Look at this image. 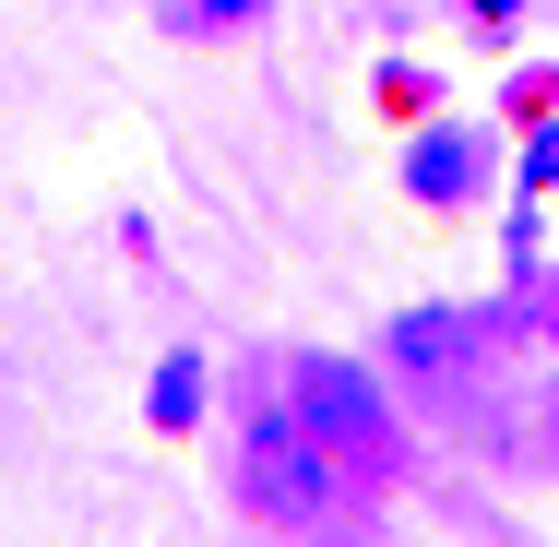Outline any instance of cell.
I'll return each instance as SVG.
<instances>
[{
    "label": "cell",
    "mask_w": 559,
    "mask_h": 547,
    "mask_svg": "<svg viewBox=\"0 0 559 547\" xmlns=\"http://www.w3.org/2000/svg\"><path fill=\"white\" fill-rule=\"evenodd\" d=\"M298 405H310L334 440H369V429H381V393H369L357 369H298Z\"/></svg>",
    "instance_id": "obj_1"
},
{
    "label": "cell",
    "mask_w": 559,
    "mask_h": 547,
    "mask_svg": "<svg viewBox=\"0 0 559 547\" xmlns=\"http://www.w3.org/2000/svg\"><path fill=\"white\" fill-rule=\"evenodd\" d=\"M250 476H262V500H286V512H310V500H322V464L274 429V417H262V440H250Z\"/></svg>",
    "instance_id": "obj_2"
},
{
    "label": "cell",
    "mask_w": 559,
    "mask_h": 547,
    "mask_svg": "<svg viewBox=\"0 0 559 547\" xmlns=\"http://www.w3.org/2000/svg\"><path fill=\"white\" fill-rule=\"evenodd\" d=\"M405 179H417L429 203H452V191H476V131H429V143L405 155Z\"/></svg>",
    "instance_id": "obj_3"
},
{
    "label": "cell",
    "mask_w": 559,
    "mask_h": 547,
    "mask_svg": "<svg viewBox=\"0 0 559 547\" xmlns=\"http://www.w3.org/2000/svg\"><path fill=\"white\" fill-rule=\"evenodd\" d=\"M143 405H155V429H191V417H203V357H167Z\"/></svg>",
    "instance_id": "obj_4"
},
{
    "label": "cell",
    "mask_w": 559,
    "mask_h": 547,
    "mask_svg": "<svg viewBox=\"0 0 559 547\" xmlns=\"http://www.w3.org/2000/svg\"><path fill=\"white\" fill-rule=\"evenodd\" d=\"M524 191H559V131H536V155H524Z\"/></svg>",
    "instance_id": "obj_5"
},
{
    "label": "cell",
    "mask_w": 559,
    "mask_h": 547,
    "mask_svg": "<svg viewBox=\"0 0 559 547\" xmlns=\"http://www.w3.org/2000/svg\"><path fill=\"white\" fill-rule=\"evenodd\" d=\"M476 12H488V24H512V12H524V0H476Z\"/></svg>",
    "instance_id": "obj_6"
},
{
    "label": "cell",
    "mask_w": 559,
    "mask_h": 547,
    "mask_svg": "<svg viewBox=\"0 0 559 547\" xmlns=\"http://www.w3.org/2000/svg\"><path fill=\"white\" fill-rule=\"evenodd\" d=\"M203 12H215V24H226V12H250V0H203Z\"/></svg>",
    "instance_id": "obj_7"
}]
</instances>
